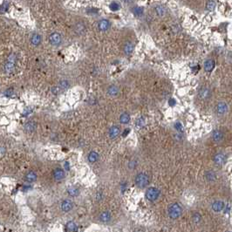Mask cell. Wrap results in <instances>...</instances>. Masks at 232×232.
<instances>
[{"label":"cell","mask_w":232,"mask_h":232,"mask_svg":"<svg viewBox=\"0 0 232 232\" xmlns=\"http://www.w3.org/2000/svg\"><path fill=\"white\" fill-rule=\"evenodd\" d=\"M193 218H194V221H195V223H198V222H200V220H201V217H200V215H199V214H197V213L194 215Z\"/></svg>","instance_id":"cell-34"},{"label":"cell","mask_w":232,"mask_h":232,"mask_svg":"<svg viewBox=\"0 0 232 232\" xmlns=\"http://www.w3.org/2000/svg\"><path fill=\"white\" fill-rule=\"evenodd\" d=\"M36 128V124L35 122H33V121H29L25 124V129L26 132H29V133H31L35 130Z\"/></svg>","instance_id":"cell-22"},{"label":"cell","mask_w":232,"mask_h":232,"mask_svg":"<svg viewBox=\"0 0 232 232\" xmlns=\"http://www.w3.org/2000/svg\"><path fill=\"white\" fill-rule=\"evenodd\" d=\"M134 51V45H133L131 42H127L126 43L125 46H124V52L127 55H129L133 53Z\"/></svg>","instance_id":"cell-21"},{"label":"cell","mask_w":232,"mask_h":232,"mask_svg":"<svg viewBox=\"0 0 232 232\" xmlns=\"http://www.w3.org/2000/svg\"><path fill=\"white\" fill-rule=\"evenodd\" d=\"M215 2L214 1V0H209V1L207 2V5H206L207 10L211 11L215 9Z\"/></svg>","instance_id":"cell-29"},{"label":"cell","mask_w":232,"mask_h":232,"mask_svg":"<svg viewBox=\"0 0 232 232\" xmlns=\"http://www.w3.org/2000/svg\"><path fill=\"white\" fill-rule=\"evenodd\" d=\"M7 9H8V3L6 1H5L3 3V5H1V8H0V11H1V12H5Z\"/></svg>","instance_id":"cell-33"},{"label":"cell","mask_w":232,"mask_h":232,"mask_svg":"<svg viewBox=\"0 0 232 232\" xmlns=\"http://www.w3.org/2000/svg\"><path fill=\"white\" fill-rule=\"evenodd\" d=\"M66 229L70 232H74L77 229V226L73 222H68L66 224Z\"/></svg>","instance_id":"cell-28"},{"label":"cell","mask_w":232,"mask_h":232,"mask_svg":"<svg viewBox=\"0 0 232 232\" xmlns=\"http://www.w3.org/2000/svg\"><path fill=\"white\" fill-rule=\"evenodd\" d=\"M70 86V83L68 80H66V79H63V80H60L59 83V87L60 88V90H65V89H67Z\"/></svg>","instance_id":"cell-24"},{"label":"cell","mask_w":232,"mask_h":232,"mask_svg":"<svg viewBox=\"0 0 232 232\" xmlns=\"http://www.w3.org/2000/svg\"><path fill=\"white\" fill-rule=\"evenodd\" d=\"M124 1L126 3H131V2H133V0H124Z\"/></svg>","instance_id":"cell-39"},{"label":"cell","mask_w":232,"mask_h":232,"mask_svg":"<svg viewBox=\"0 0 232 232\" xmlns=\"http://www.w3.org/2000/svg\"><path fill=\"white\" fill-rule=\"evenodd\" d=\"M224 203L222 201H215L212 204V209L215 212H220L223 209Z\"/></svg>","instance_id":"cell-12"},{"label":"cell","mask_w":232,"mask_h":232,"mask_svg":"<svg viewBox=\"0 0 232 232\" xmlns=\"http://www.w3.org/2000/svg\"><path fill=\"white\" fill-rule=\"evenodd\" d=\"M25 180L29 182H33L37 180V175L34 172H29L25 175Z\"/></svg>","instance_id":"cell-25"},{"label":"cell","mask_w":232,"mask_h":232,"mask_svg":"<svg viewBox=\"0 0 232 232\" xmlns=\"http://www.w3.org/2000/svg\"><path fill=\"white\" fill-rule=\"evenodd\" d=\"M132 11L135 16H141L142 13H143V8L141 7V6H135V7L133 8Z\"/></svg>","instance_id":"cell-27"},{"label":"cell","mask_w":232,"mask_h":232,"mask_svg":"<svg viewBox=\"0 0 232 232\" xmlns=\"http://www.w3.org/2000/svg\"><path fill=\"white\" fill-rule=\"evenodd\" d=\"M145 195H146V197L148 201L155 202V200H157L159 195H160V190L155 187H151V188L147 189Z\"/></svg>","instance_id":"cell-4"},{"label":"cell","mask_w":232,"mask_h":232,"mask_svg":"<svg viewBox=\"0 0 232 232\" xmlns=\"http://www.w3.org/2000/svg\"><path fill=\"white\" fill-rule=\"evenodd\" d=\"M59 91H60V88H59V87H53V89H52V92H53L54 94L59 93Z\"/></svg>","instance_id":"cell-37"},{"label":"cell","mask_w":232,"mask_h":232,"mask_svg":"<svg viewBox=\"0 0 232 232\" xmlns=\"http://www.w3.org/2000/svg\"><path fill=\"white\" fill-rule=\"evenodd\" d=\"M130 121V116L128 113H124L120 116V122L121 124H127Z\"/></svg>","instance_id":"cell-23"},{"label":"cell","mask_w":232,"mask_h":232,"mask_svg":"<svg viewBox=\"0 0 232 232\" xmlns=\"http://www.w3.org/2000/svg\"><path fill=\"white\" fill-rule=\"evenodd\" d=\"M49 41H50V43H51L53 45L57 46V45H59L61 44L62 38H61L59 33L53 32V33H52V34L49 36Z\"/></svg>","instance_id":"cell-5"},{"label":"cell","mask_w":232,"mask_h":232,"mask_svg":"<svg viewBox=\"0 0 232 232\" xmlns=\"http://www.w3.org/2000/svg\"><path fill=\"white\" fill-rule=\"evenodd\" d=\"M182 214V209L178 203H173L169 208V215L171 219H177Z\"/></svg>","instance_id":"cell-2"},{"label":"cell","mask_w":232,"mask_h":232,"mask_svg":"<svg viewBox=\"0 0 232 232\" xmlns=\"http://www.w3.org/2000/svg\"><path fill=\"white\" fill-rule=\"evenodd\" d=\"M206 178L209 180V181H214L215 179V173L214 172H212V171H209V172H207L206 173Z\"/></svg>","instance_id":"cell-31"},{"label":"cell","mask_w":232,"mask_h":232,"mask_svg":"<svg viewBox=\"0 0 232 232\" xmlns=\"http://www.w3.org/2000/svg\"><path fill=\"white\" fill-rule=\"evenodd\" d=\"M144 124H145V121H144V119H143V118H140V119H138V121H137V125H138L139 127H142Z\"/></svg>","instance_id":"cell-35"},{"label":"cell","mask_w":232,"mask_h":232,"mask_svg":"<svg viewBox=\"0 0 232 232\" xmlns=\"http://www.w3.org/2000/svg\"><path fill=\"white\" fill-rule=\"evenodd\" d=\"M199 96L203 99H208L211 96V92L207 87H202L200 91H199Z\"/></svg>","instance_id":"cell-9"},{"label":"cell","mask_w":232,"mask_h":232,"mask_svg":"<svg viewBox=\"0 0 232 232\" xmlns=\"http://www.w3.org/2000/svg\"><path fill=\"white\" fill-rule=\"evenodd\" d=\"M155 11L156 12V14L159 17H164L167 13V11H166V8L162 5H157L155 7Z\"/></svg>","instance_id":"cell-19"},{"label":"cell","mask_w":232,"mask_h":232,"mask_svg":"<svg viewBox=\"0 0 232 232\" xmlns=\"http://www.w3.org/2000/svg\"><path fill=\"white\" fill-rule=\"evenodd\" d=\"M41 36L39 34H38V33H35V34H33L31 38V42L33 45H39L40 43H41Z\"/></svg>","instance_id":"cell-18"},{"label":"cell","mask_w":232,"mask_h":232,"mask_svg":"<svg viewBox=\"0 0 232 232\" xmlns=\"http://www.w3.org/2000/svg\"><path fill=\"white\" fill-rule=\"evenodd\" d=\"M170 103H171V105H174V104L175 103V101H174V99H170V101H169V104H170Z\"/></svg>","instance_id":"cell-38"},{"label":"cell","mask_w":232,"mask_h":232,"mask_svg":"<svg viewBox=\"0 0 232 232\" xmlns=\"http://www.w3.org/2000/svg\"><path fill=\"white\" fill-rule=\"evenodd\" d=\"M98 27H99V29L101 30V31H107V30L109 29V27H110V23H109V21L107 20V19H102V20H101V21L99 22Z\"/></svg>","instance_id":"cell-13"},{"label":"cell","mask_w":232,"mask_h":232,"mask_svg":"<svg viewBox=\"0 0 232 232\" xmlns=\"http://www.w3.org/2000/svg\"><path fill=\"white\" fill-rule=\"evenodd\" d=\"M12 93H13V90H12L11 88H10V89L6 90V91H5V94L7 97H11V96L12 95Z\"/></svg>","instance_id":"cell-36"},{"label":"cell","mask_w":232,"mask_h":232,"mask_svg":"<svg viewBox=\"0 0 232 232\" xmlns=\"http://www.w3.org/2000/svg\"><path fill=\"white\" fill-rule=\"evenodd\" d=\"M75 31L77 32V34H83V33L85 32L86 31V26L83 23H78L76 25H75Z\"/></svg>","instance_id":"cell-20"},{"label":"cell","mask_w":232,"mask_h":232,"mask_svg":"<svg viewBox=\"0 0 232 232\" xmlns=\"http://www.w3.org/2000/svg\"><path fill=\"white\" fill-rule=\"evenodd\" d=\"M109 7H110V9L112 10V11H118L119 9H120V5L119 4H117V3H115V2H113V3H112L110 5H109Z\"/></svg>","instance_id":"cell-32"},{"label":"cell","mask_w":232,"mask_h":232,"mask_svg":"<svg viewBox=\"0 0 232 232\" xmlns=\"http://www.w3.org/2000/svg\"><path fill=\"white\" fill-rule=\"evenodd\" d=\"M120 133H121V130H120L119 127L113 126L112 127H110L108 134H109V136L111 139H116L120 135Z\"/></svg>","instance_id":"cell-7"},{"label":"cell","mask_w":232,"mask_h":232,"mask_svg":"<svg viewBox=\"0 0 232 232\" xmlns=\"http://www.w3.org/2000/svg\"><path fill=\"white\" fill-rule=\"evenodd\" d=\"M226 161H227V157L223 153H218L214 156V161L217 165H223L226 162Z\"/></svg>","instance_id":"cell-6"},{"label":"cell","mask_w":232,"mask_h":232,"mask_svg":"<svg viewBox=\"0 0 232 232\" xmlns=\"http://www.w3.org/2000/svg\"><path fill=\"white\" fill-rule=\"evenodd\" d=\"M99 220L102 223H108L111 220V214L108 211H103L99 215Z\"/></svg>","instance_id":"cell-16"},{"label":"cell","mask_w":232,"mask_h":232,"mask_svg":"<svg viewBox=\"0 0 232 232\" xmlns=\"http://www.w3.org/2000/svg\"><path fill=\"white\" fill-rule=\"evenodd\" d=\"M215 67V61L212 59H209L204 63V69L207 72H211Z\"/></svg>","instance_id":"cell-14"},{"label":"cell","mask_w":232,"mask_h":232,"mask_svg":"<svg viewBox=\"0 0 232 232\" xmlns=\"http://www.w3.org/2000/svg\"><path fill=\"white\" fill-rule=\"evenodd\" d=\"M215 110H217L218 114H224L228 111V105L225 102H219L217 107H215Z\"/></svg>","instance_id":"cell-8"},{"label":"cell","mask_w":232,"mask_h":232,"mask_svg":"<svg viewBox=\"0 0 232 232\" xmlns=\"http://www.w3.org/2000/svg\"><path fill=\"white\" fill-rule=\"evenodd\" d=\"M53 177L57 181H60L65 177V172L61 169H56L53 171Z\"/></svg>","instance_id":"cell-15"},{"label":"cell","mask_w":232,"mask_h":232,"mask_svg":"<svg viewBox=\"0 0 232 232\" xmlns=\"http://www.w3.org/2000/svg\"><path fill=\"white\" fill-rule=\"evenodd\" d=\"M73 204L72 203V201H70V200H65L61 203V209L65 212L70 211L73 209Z\"/></svg>","instance_id":"cell-10"},{"label":"cell","mask_w":232,"mask_h":232,"mask_svg":"<svg viewBox=\"0 0 232 232\" xmlns=\"http://www.w3.org/2000/svg\"><path fill=\"white\" fill-rule=\"evenodd\" d=\"M15 65H16V54H11L8 57L7 61L5 62V65H4L5 73L7 74L13 73L15 70Z\"/></svg>","instance_id":"cell-1"},{"label":"cell","mask_w":232,"mask_h":232,"mask_svg":"<svg viewBox=\"0 0 232 232\" xmlns=\"http://www.w3.org/2000/svg\"><path fill=\"white\" fill-rule=\"evenodd\" d=\"M213 140L217 142H220L223 140V133L221 130H215L212 134Z\"/></svg>","instance_id":"cell-11"},{"label":"cell","mask_w":232,"mask_h":232,"mask_svg":"<svg viewBox=\"0 0 232 232\" xmlns=\"http://www.w3.org/2000/svg\"><path fill=\"white\" fill-rule=\"evenodd\" d=\"M229 232H230V231H229Z\"/></svg>","instance_id":"cell-40"},{"label":"cell","mask_w":232,"mask_h":232,"mask_svg":"<svg viewBox=\"0 0 232 232\" xmlns=\"http://www.w3.org/2000/svg\"><path fill=\"white\" fill-rule=\"evenodd\" d=\"M149 182L148 175L145 173H140L135 177V183L140 188H145L147 186Z\"/></svg>","instance_id":"cell-3"},{"label":"cell","mask_w":232,"mask_h":232,"mask_svg":"<svg viewBox=\"0 0 232 232\" xmlns=\"http://www.w3.org/2000/svg\"><path fill=\"white\" fill-rule=\"evenodd\" d=\"M68 193L72 196H77L79 195V189L75 187H71L68 189Z\"/></svg>","instance_id":"cell-30"},{"label":"cell","mask_w":232,"mask_h":232,"mask_svg":"<svg viewBox=\"0 0 232 232\" xmlns=\"http://www.w3.org/2000/svg\"><path fill=\"white\" fill-rule=\"evenodd\" d=\"M99 159V155L94 152V151H92L91 153H89L88 155V161L91 162V163H93V162H96Z\"/></svg>","instance_id":"cell-26"},{"label":"cell","mask_w":232,"mask_h":232,"mask_svg":"<svg viewBox=\"0 0 232 232\" xmlns=\"http://www.w3.org/2000/svg\"><path fill=\"white\" fill-rule=\"evenodd\" d=\"M107 93L112 96V97H114V96H117L118 93H119V88L114 86V85H112L110 87H108L107 88Z\"/></svg>","instance_id":"cell-17"}]
</instances>
